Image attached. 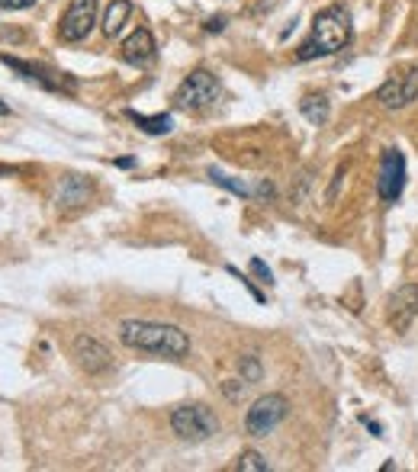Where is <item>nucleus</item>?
<instances>
[{"instance_id":"f257e3e1","label":"nucleus","mask_w":418,"mask_h":472,"mask_svg":"<svg viewBox=\"0 0 418 472\" xmlns=\"http://www.w3.org/2000/svg\"><path fill=\"white\" fill-rule=\"evenodd\" d=\"M119 337L126 347L145 354H161V357L180 360L190 354V337L187 331H180L178 325H164V321H142L129 319L119 325Z\"/></svg>"},{"instance_id":"f03ea898","label":"nucleus","mask_w":418,"mask_h":472,"mask_svg":"<svg viewBox=\"0 0 418 472\" xmlns=\"http://www.w3.org/2000/svg\"><path fill=\"white\" fill-rule=\"evenodd\" d=\"M351 36H354V26H351L348 10L341 7H326L318 10L316 20H312L309 39L296 48V61H312V58H326L348 46Z\"/></svg>"},{"instance_id":"7ed1b4c3","label":"nucleus","mask_w":418,"mask_h":472,"mask_svg":"<svg viewBox=\"0 0 418 472\" xmlns=\"http://www.w3.org/2000/svg\"><path fill=\"white\" fill-rule=\"evenodd\" d=\"M222 93V81H219L213 71L196 68L180 81V87L174 91V107L187 109V113H200V109H209Z\"/></svg>"},{"instance_id":"20e7f679","label":"nucleus","mask_w":418,"mask_h":472,"mask_svg":"<svg viewBox=\"0 0 418 472\" xmlns=\"http://www.w3.org/2000/svg\"><path fill=\"white\" fill-rule=\"evenodd\" d=\"M170 431L187 443H203L219 431V421L206 405H180L170 412Z\"/></svg>"},{"instance_id":"39448f33","label":"nucleus","mask_w":418,"mask_h":472,"mask_svg":"<svg viewBox=\"0 0 418 472\" xmlns=\"http://www.w3.org/2000/svg\"><path fill=\"white\" fill-rule=\"evenodd\" d=\"M290 415V402L283 396H277V392H267V396H261L255 405L248 408V415H245V434L248 437H267L274 431V427L280 424V421Z\"/></svg>"},{"instance_id":"423d86ee","label":"nucleus","mask_w":418,"mask_h":472,"mask_svg":"<svg viewBox=\"0 0 418 472\" xmlns=\"http://www.w3.org/2000/svg\"><path fill=\"white\" fill-rule=\"evenodd\" d=\"M0 61L13 68L16 74L23 77V81H32V84H39L42 91H52V93H71L74 91V81L62 71H52L46 65H32V61H23V58H13V55L0 52Z\"/></svg>"},{"instance_id":"0eeeda50","label":"nucleus","mask_w":418,"mask_h":472,"mask_svg":"<svg viewBox=\"0 0 418 472\" xmlns=\"http://www.w3.org/2000/svg\"><path fill=\"white\" fill-rule=\"evenodd\" d=\"M93 23H97V0H71L62 20H58V39L62 42H84Z\"/></svg>"},{"instance_id":"6e6552de","label":"nucleus","mask_w":418,"mask_h":472,"mask_svg":"<svg viewBox=\"0 0 418 472\" xmlns=\"http://www.w3.org/2000/svg\"><path fill=\"white\" fill-rule=\"evenodd\" d=\"M377 100L383 109H403L418 100V65L409 71H399L389 81H383L377 91Z\"/></svg>"},{"instance_id":"1a4fd4ad","label":"nucleus","mask_w":418,"mask_h":472,"mask_svg":"<svg viewBox=\"0 0 418 472\" xmlns=\"http://www.w3.org/2000/svg\"><path fill=\"white\" fill-rule=\"evenodd\" d=\"M403 187H405V158L403 152L396 148H387L383 158H379V174H377V190L383 203H396L403 197Z\"/></svg>"},{"instance_id":"9d476101","label":"nucleus","mask_w":418,"mask_h":472,"mask_svg":"<svg viewBox=\"0 0 418 472\" xmlns=\"http://www.w3.org/2000/svg\"><path fill=\"white\" fill-rule=\"evenodd\" d=\"M387 319L393 331H409V325L418 319V283H405L389 296Z\"/></svg>"},{"instance_id":"9b49d317","label":"nucleus","mask_w":418,"mask_h":472,"mask_svg":"<svg viewBox=\"0 0 418 472\" xmlns=\"http://www.w3.org/2000/svg\"><path fill=\"white\" fill-rule=\"evenodd\" d=\"M71 354H74V360H78V366L84 370V373H103V370L109 366V357H113V354H109L107 347L91 335L74 337V341H71Z\"/></svg>"},{"instance_id":"f8f14e48","label":"nucleus","mask_w":418,"mask_h":472,"mask_svg":"<svg viewBox=\"0 0 418 472\" xmlns=\"http://www.w3.org/2000/svg\"><path fill=\"white\" fill-rule=\"evenodd\" d=\"M155 52H158V42L145 26L135 30L132 36H126L123 46H119V55H123V61H129V65H145V61L155 58Z\"/></svg>"},{"instance_id":"ddd939ff","label":"nucleus","mask_w":418,"mask_h":472,"mask_svg":"<svg viewBox=\"0 0 418 472\" xmlns=\"http://www.w3.org/2000/svg\"><path fill=\"white\" fill-rule=\"evenodd\" d=\"M93 187L91 180H84V177H65L62 187H58V206L62 209H74V206H84L87 199H91Z\"/></svg>"},{"instance_id":"4468645a","label":"nucleus","mask_w":418,"mask_h":472,"mask_svg":"<svg viewBox=\"0 0 418 472\" xmlns=\"http://www.w3.org/2000/svg\"><path fill=\"white\" fill-rule=\"evenodd\" d=\"M129 16H132V0H109V7L107 13H103V36L107 39H117L119 32H123V26L129 23Z\"/></svg>"},{"instance_id":"2eb2a0df","label":"nucleus","mask_w":418,"mask_h":472,"mask_svg":"<svg viewBox=\"0 0 418 472\" xmlns=\"http://www.w3.org/2000/svg\"><path fill=\"white\" fill-rule=\"evenodd\" d=\"M300 113H302V119L309 122V126H326L328 116H332L328 97H322V93H316V97H302L300 100Z\"/></svg>"},{"instance_id":"dca6fc26","label":"nucleus","mask_w":418,"mask_h":472,"mask_svg":"<svg viewBox=\"0 0 418 472\" xmlns=\"http://www.w3.org/2000/svg\"><path fill=\"white\" fill-rule=\"evenodd\" d=\"M126 116H129V119L135 122L142 132H148V135H168V132L174 129V119H170L168 113H161V116H142V113H135V109H126Z\"/></svg>"},{"instance_id":"f3484780","label":"nucleus","mask_w":418,"mask_h":472,"mask_svg":"<svg viewBox=\"0 0 418 472\" xmlns=\"http://www.w3.org/2000/svg\"><path fill=\"white\" fill-rule=\"evenodd\" d=\"M209 177H213V183H219V187H225L229 193H235V197H241V199L255 197V190H251V187H245L241 180H232V177H225L222 170H209Z\"/></svg>"},{"instance_id":"a211bd4d","label":"nucleus","mask_w":418,"mask_h":472,"mask_svg":"<svg viewBox=\"0 0 418 472\" xmlns=\"http://www.w3.org/2000/svg\"><path fill=\"white\" fill-rule=\"evenodd\" d=\"M235 469H239V472H267L271 466H267V459H264L257 450H245V453H239V463H235Z\"/></svg>"},{"instance_id":"6ab92c4d","label":"nucleus","mask_w":418,"mask_h":472,"mask_svg":"<svg viewBox=\"0 0 418 472\" xmlns=\"http://www.w3.org/2000/svg\"><path fill=\"white\" fill-rule=\"evenodd\" d=\"M239 370H241V380L245 382H257L261 380V373H264L261 363H257V357H251V354L239 360Z\"/></svg>"},{"instance_id":"aec40b11","label":"nucleus","mask_w":418,"mask_h":472,"mask_svg":"<svg viewBox=\"0 0 418 472\" xmlns=\"http://www.w3.org/2000/svg\"><path fill=\"white\" fill-rule=\"evenodd\" d=\"M251 270H255V276H257V280H261V283H267V286H271V283H274V274H271V267H267V264H264V260H251Z\"/></svg>"},{"instance_id":"412c9836","label":"nucleus","mask_w":418,"mask_h":472,"mask_svg":"<svg viewBox=\"0 0 418 472\" xmlns=\"http://www.w3.org/2000/svg\"><path fill=\"white\" fill-rule=\"evenodd\" d=\"M36 0H0V10H26L32 7Z\"/></svg>"},{"instance_id":"4be33fe9","label":"nucleus","mask_w":418,"mask_h":472,"mask_svg":"<svg viewBox=\"0 0 418 472\" xmlns=\"http://www.w3.org/2000/svg\"><path fill=\"white\" fill-rule=\"evenodd\" d=\"M222 26H225V16H213V20L206 23V30L209 32H222Z\"/></svg>"},{"instance_id":"5701e85b","label":"nucleus","mask_w":418,"mask_h":472,"mask_svg":"<svg viewBox=\"0 0 418 472\" xmlns=\"http://www.w3.org/2000/svg\"><path fill=\"white\" fill-rule=\"evenodd\" d=\"M0 116H10V107L4 103V100H0Z\"/></svg>"}]
</instances>
